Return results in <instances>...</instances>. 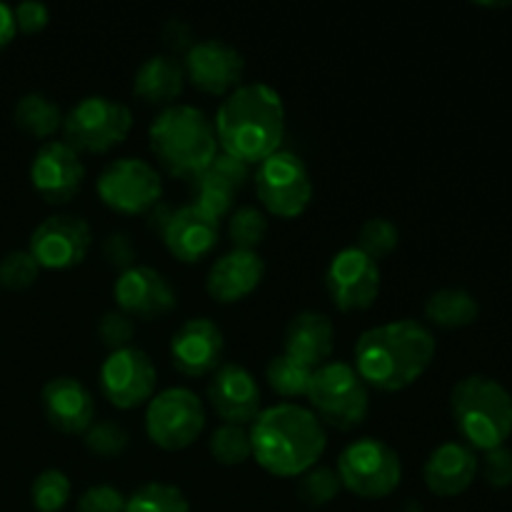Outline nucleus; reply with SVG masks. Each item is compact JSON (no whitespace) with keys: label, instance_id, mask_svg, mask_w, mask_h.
Here are the masks:
<instances>
[{"label":"nucleus","instance_id":"obj_40","mask_svg":"<svg viewBox=\"0 0 512 512\" xmlns=\"http://www.w3.org/2000/svg\"><path fill=\"white\" fill-rule=\"evenodd\" d=\"M103 258L105 263L120 268V273L128 268H133L135 258H138V250H135L133 240L125 233H110L103 243Z\"/></svg>","mask_w":512,"mask_h":512},{"label":"nucleus","instance_id":"obj_39","mask_svg":"<svg viewBox=\"0 0 512 512\" xmlns=\"http://www.w3.org/2000/svg\"><path fill=\"white\" fill-rule=\"evenodd\" d=\"M125 495L113 485H93L78 500V512H125Z\"/></svg>","mask_w":512,"mask_h":512},{"label":"nucleus","instance_id":"obj_24","mask_svg":"<svg viewBox=\"0 0 512 512\" xmlns=\"http://www.w3.org/2000/svg\"><path fill=\"white\" fill-rule=\"evenodd\" d=\"M335 345L333 320L318 310H303L293 315L285 328V355L295 358L308 368H320L328 363Z\"/></svg>","mask_w":512,"mask_h":512},{"label":"nucleus","instance_id":"obj_10","mask_svg":"<svg viewBox=\"0 0 512 512\" xmlns=\"http://www.w3.org/2000/svg\"><path fill=\"white\" fill-rule=\"evenodd\" d=\"M205 428L203 400L190 388H168L153 395L145 410L148 438L163 450H183Z\"/></svg>","mask_w":512,"mask_h":512},{"label":"nucleus","instance_id":"obj_27","mask_svg":"<svg viewBox=\"0 0 512 512\" xmlns=\"http://www.w3.org/2000/svg\"><path fill=\"white\" fill-rule=\"evenodd\" d=\"M13 118L15 125L28 135L50 138L63 125V110L50 95L33 90V93L20 95L18 103H15Z\"/></svg>","mask_w":512,"mask_h":512},{"label":"nucleus","instance_id":"obj_44","mask_svg":"<svg viewBox=\"0 0 512 512\" xmlns=\"http://www.w3.org/2000/svg\"><path fill=\"white\" fill-rule=\"evenodd\" d=\"M15 15H13V8H10L8 3H3V0H0V50L5 48V45L10 43V40H13V35H15Z\"/></svg>","mask_w":512,"mask_h":512},{"label":"nucleus","instance_id":"obj_36","mask_svg":"<svg viewBox=\"0 0 512 512\" xmlns=\"http://www.w3.org/2000/svg\"><path fill=\"white\" fill-rule=\"evenodd\" d=\"M128 430L118 423V420H93L88 430H85V445L90 453L103 455V458H113L120 455L128 445Z\"/></svg>","mask_w":512,"mask_h":512},{"label":"nucleus","instance_id":"obj_34","mask_svg":"<svg viewBox=\"0 0 512 512\" xmlns=\"http://www.w3.org/2000/svg\"><path fill=\"white\" fill-rule=\"evenodd\" d=\"M400 243V230L398 225L390 218H370L360 225L358 233V245L355 248L363 250L368 258H373L378 263L380 258H388Z\"/></svg>","mask_w":512,"mask_h":512},{"label":"nucleus","instance_id":"obj_29","mask_svg":"<svg viewBox=\"0 0 512 512\" xmlns=\"http://www.w3.org/2000/svg\"><path fill=\"white\" fill-rule=\"evenodd\" d=\"M265 378L268 385L280 395V398H300V395H308L310 378H313V368L298 363L290 355L280 353L273 355L265 365Z\"/></svg>","mask_w":512,"mask_h":512},{"label":"nucleus","instance_id":"obj_22","mask_svg":"<svg viewBox=\"0 0 512 512\" xmlns=\"http://www.w3.org/2000/svg\"><path fill=\"white\" fill-rule=\"evenodd\" d=\"M475 475H478V458L470 445L458 443V440H448V443L438 445L425 460L423 478L425 485L438 498H455L463 495L465 490L473 485Z\"/></svg>","mask_w":512,"mask_h":512},{"label":"nucleus","instance_id":"obj_37","mask_svg":"<svg viewBox=\"0 0 512 512\" xmlns=\"http://www.w3.org/2000/svg\"><path fill=\"white\" fill-rule=\"evenodd\" d=\"M40 265L30 250H10L0 258V283L5 288L23 290L38 280Z\"/></svg>","mask_w":512,"mask_h":512},{"label":"nucleus","instance_id":"obj_42","mask_svg":"<svg viewBox=\"0 0 512 512\" xmlns=\"http://www.w3.org/2000/svg\"><path fill=\"white\" fill-rule=\"evenodd\" d=\"M15 15V28H20L23 33H38L48 25L50 10L48 5L40 3V0H23L13 8Z\"/></svg>","mask_w":512,"mask_h":512},{"label":"nucleus","instance_id":"obj_25","mask_svg":"<svg viewBox=\"0 0 512 512\" xmlns=\"http://www.w3.org/2000/svg\"><path fill=\"white\" fill-rule=\"evenodd\" d=\"M185 85V68L175 55L168 53H155L148 60L140 63V68L135 70L133 78V90L138 98H143L145 103L153 105H165L168 108L180 93H183Z\"/></svg>","mask_w":512,"mask_h":512},{"label":"nucleus","instance_id":"obj_9","mask_svg":"<svg viewBox=\"0 0 512 512\" xmlns=\"http://www.w3.org/2000/svg\"><path fill=\"white\" fill-rule=\"evenodd\" d=\"M255 193L268 213L278 218H298L313 200L308 165L290 150L268 155L255 170Z\"/></svg>","mask_w":512,"mask_h":512},{"label":"nucleus","instance_id":"obj_5","mask_svg":"<svg viewBox=\"0 0 512 512\" xmlns=\"http://www.w3.org/2000/svg\"><path fill=\"white\" fill-rule=\"evenodd\" d=\"M450 408L465 445L495 450L512 435V395L495 378L468 375L450 393Z\"/></svg>","mask_w":512,"mask_h":512},{"label":"nucleus","instance_id":"obj_6","mask_svg":"<svg viewBox=\"0 0 512 512\" xmlns=\"http://www.w3.org/2000/svg\"><path fill=\"white\" fill-rule=\"evenodd\" d=\"M305 398L315 418L330 428H358L368 418L370 388L358 375L355 365L345 360H328L315 368Z\"/></svg>","mask_w":512,"mask_h":512},{"label":"nucleus","instance_id":"obj_20","mask_svg":"<svg viewBox=\"0 0 512 512\" xmlns=\"http://www.w3.org/2000/svg\"><path fill=\"white\" fill-rule=\"evenodd\" d=\"M163 240L170 253L183 263H195L205 255L213 253L220 238V220L215 215L205 213L198 205L188 203L170 210L168 220L163 225Z\"/></svg>","mask_w":512,"mask_h":512},{"label":"nucleus","instance_id":"obj_38","mask_svg":"<svg viewBox=\"0 0 512 512\" xmlns=\"http://www.w3.org/2000/svg\"><path fill=\"white\" fill-rule=\"evenodd\" d=\"M98 338L110 350L128 348L130 340L135 338V318H130L123 310H108L98 323Z\"/></svg>","mask_w":512,"mask_h":512},{"label":"nucleus","instance_id":"obj_8","mask_svg":"<svg viewBox=\"0 0 512 512\" xmlns=\"http://www.w3.org/2000/svg\"><path fill=\"white\" fill-rule=\"evenodd\" d=\"M133 128V113L120 100L108 95H85L63 118L65 143L75 150L105 153L128 138Z\"/></svg>","mask_w":512,"mask_h":512},{"label":"nucleus","instance_id":"obj_7","mask_svg":"<svg viewBox=\"0 0 512 512\" xmlns=\"http://www.w3.org/2000/svg\"><path fill=\"white\" fill-rule=\"evenodd\" d=\"M338 478L345 490L363 500H380L395 493L403 480V463L393 445L380 438H358L345 445L338 458Z\"/></svg>","mask_w":512,"mask_h":512},{"label":"nucleus","instance_id":"obj_43","mask_svg":"<svg viewBox=\"0 0 512 512\" xmlns=\"http://www.w3.org/2000/svg\"><path fill=\"white\" fill-rule=\"evenodd\" d=\"M210 168H213L215 173L220 175V178L228 180V183L233 185L235 190L243 188L245 180L250 178V165L243 163V160L233 158V155L223 153V150H218V155H215V158H213Z\"/></svg>","mask_w":512,"mask_h":512},{"label":"nucleus","instance_id":"obj_12","mask_svg":"<svg viewBox=\"0 0 512 512\" xmlns=\"http://www.w3.org/2000/svg\"><path fill=\"white\" fill-rule=\"evenodd\" d=\"M98 380L103 395L115 408L133 410L150 403L158 385V370L145 350L128 345V348L110 350L100 365Z\"/></svg>","mask_w":512,"mask_h":512},{"label":"nucleus","instance_id":"obj_26","mask_svg":"<svg viewBox=\"0 0 512 512\" xmlns=\"http://www.w3.org/2000/svg\"><path fill=\"white\" fill-rule=\"evenodd\" d=\"M480 315L478 298L463 288H440L425 300V318L440 328H465Z\"/></svg>","mask_w":512,"mask_h":512},{"label":"nucleus","instance_id":"obj_13","mask_svg":"<svg viewBox=\"0 0 512 512\" xmlns=\"http://www.w3.org/2000/svg\"><path fill=\"white\" fill-rule=\"evenodd\" d=\"M325 288L335 308L345 313L368 310L380 295V268L355 245L338 250L325 270Z\"/></svg>","mask_w":512,"mask_h":512},{"label":"nucleus","instance_id":"obj_41","mask_svg":"<svg viewBox=\"0 0 512 512\" xmlns=\"http://www.w3.org/2000/svg\"><path fill=\"white\" fill-rule=\"evenodd\" d=\"M485 480L493 488L512 485V450L505 448V445L488 450V455H485Z\"/></svg>","mask_w":512,"mask_h":512},{"label":"nucleus","instance_id":"obj_16","mask_svg":"<svg viewBox=\"0 0 512 512\" xmlns=\"http://www.w3.org/2000/svg\"><path fill=\"white\" fill-rule=\"evenodd\" d=\"M30 180L48 203H68L83 185L85 165L73 145L65 140H48L35 150Z\"/></svg>","mask_w":512,"mask_h":512},{"label":"nucleus","instance_id":"obj_28","mask_svg":"<svg viewBox=\"0 0 512 512\" xmlns=\"http://www.w3.org/2000/svg\"><path fill=\"white\" fill-rule=\"evenodd\" d=\"M190 188H193V205L203 208L205 213L215 215L218 220L223 218V215L233 213V200L238 190H235L228 180L220 178L210 165L203 173L190 178Z\"/></svg>","mask_w":512,"mask_h":512},{"label":"nucleus","instance_id":"obj_33","mask_svg":"<svg viewBox=\"0 0 512 512\" xmlns=\"http://www.w3.org/2000/svg\"><path fill=\"white\" fill-rule=\"evenodd\" d=\"M70 493H73L70 478L58 468H48L35 475L33 488H30V498L40 512H60L68 505Z\"/></svg>","mask_w":512,"mask_h":512},{"label":"nucleus","instance_id":"obj_11","mask_svg":"<svg viewBox=\"0 0 512 512\" xmlns=\"http://www.w3.org/2000/svg\"><path fill=\"white\" fill-rule=\"evenodd\" d=\"M98 195L118 213H148L160 203L163 180L155 165L143 158H118L98 175Z\"/></svg>","mask_w":512,"mask_h":512},{"label":"nucleus","instance_id":"obj_17","mask_svg":"<svg viewBox=\"0 0 512 512\" xmlns=\"http://www.w3.org/2000/svg\"><path fill=\"white\" fill-rule=\"evenodd\" d=\"M113 295L118 300V310L140 320L163 318L178 303V295H175L170 280L160 270L140 263L118 275Z\"/></svg>","mask_w":512,"mask_h":512},{"label":"nucleus","instance_id":"obj_3","mask_svg":"<svg viewBox=\"0 0 512 512\" xmlns=\"http://www.w3.org/2000/svg\"><path fill=\"white\" fill-rule=\"evenodd\" d=\"M248 433L255 460L278 478H300L305 470L315 468L328 445L325 425L313 410L298 403L260 410Z\"/></svg>","mask_w":512,"mask_h":512},{"label":"nucleus","instance_id":"obj_4","mask_svg":"<svg viewBox=\"0 0 512 512\" xmlns=\"http://www.w3.org/2000/svg\"><path fill=\"white\" fill-rule=\"evenodd\" d=\"M150 150L170 175L195 178L218 155V135L208 115L195 105L175 103L160 110L148 128Z\"/></svg>","mask_w":512,"mask_h":512},{"label":"nucleus","instance_id":"obj_32","mask_svg":"<svg viewBox=\"0 0 512 512\" xmlns=\"http://www.w3.org/2000/svg\"><path fill=\"white\" fill-rule=\"evenodd\" d=\"M228 235L235 248L255 250L263 243L265 235H268V218L255 205H240V208L230 213Z\"/></svg>","mask_w":512,"mask_h":512},{"label":"nucleus","instance_id":"obj_1","mask_svg":"<svg viewBox=\"0 0 512 512\" xmlns=\"http://www.w3.org/2000/svg\"><path fill=\"white\" fill-rule=\"evenodd\" d=\"M435 360V335L413 318L365 330L355 343V370L368 388L395 393L425 375Z\"/></svg>","mask_w":512,"mask_h":512},{"label":"nucleus","instance_id":"obj_31","mask_svg":"<svg viewBox=\"0 0 512 512\" xmlns=\"http://www.w3.org/2000/svg\"><path fill=\"white\" fill-rule=\"evenodd\" d=\"M210 455L223 465H240L253 455L250 448V433L245 425H230L223 423L220 428L213 430L208 440Z\"/></svg>","mask_w":512,"mask_h":512},{"label":"nucleus","instance_id":"obj_18","mask_svg":"<svg viewBox=\"0 0 512 512\" xmlns=\"http://www.w3.org/2000/svg\"><path fill=\"white\" fill-rule=\"evenodd\" d=\"M208 400L215 415L230 425L253 423L263 410L258 380L240 363H220V368L210 375Z\"/></svg>","mask_w":512,"mask_h":512},{"label":"nucleus","instance_id":"obj_30","mask_svg":"<svg viewBox=\"0 0 512 512\" xmlns=\"http://www.w3.org/2000/svg\"><path fill=\"white\" fill-rule=\"evenodd\" d=\"M125 512H190V503L175 485L148 483L125 500Z\"/></svg>","mask_w":512,"mask_h":512},{"label":"nucleus","instance_id":"obj_19","mask_svg":"<svg viewBox=\"0 0 512 512\" xmlns=\"http://www.w3.org/2000/svg\"><path fill=\"white\" fill-rule=\"evenodd\" d=\"M223 330L210 318H190L175 330L170 340V358L178 373L188 378L213 375L223 363Z\"/></svg>","mask_w":512,"mask_h":512},{"label":"nucleus","instance_id":"obj_15","mask_svg":"<svg viewBox=\"0 0 512 512\" xmlns=\"http://www.w3.org/2000/svg\"><path fill=\"white\" fill-rule=\"evenodd\" d=\"M183 68L195 88L205 90V93L228 95L243 80L245 58L228 40L205 38L188 45Z\"/></svg>","mask_w":512,"mask_h":512},{"label":"nucleus","instance_id":"obj_35","mask_svg":"<svg viewBox=\"0 0 512 512\" xmlns=\"http://www.w3.org/2000/svg\"><path fill=\"white\" fill-rule=\"evenodd\" d=\"M340 488H343V483H340L338 473L325 468V465H315L298 478V498L310 508L328 505L330 500L338 498Z\"/></svg>","mask_w":512,"mask_h":512},{"label":"nucleus","instance_id":"obj_21","mask_svg":"<svg viewBox=\"0 0 512 512\" xmlns=\"http://www.w3.org/2000/svg\"><path fill=\"white\" fill-rule=\"evenodd\" d=\"M40 400H43L48 423L58 428L60 433H85L93 425L95 398L78 378H70V375L50 378L43 385Z\"/></svg>","mask_w":512,"mask_h":512},{"label":"nucleus","instance_id":"obj_2","mask_svg":"<svg viewBox=\"0 0 512 512\" xmlns=\"http://www.w3.org/2000/svg\"><path fill=\"white\" fill-rule=\"evenodd\" d=\"M215 135L223 153L243 163H263L285 138V105L273 85L255 80L230 90L215 113Z\"/></svg>","mask_w":512,"mask_h":512},{"label":"nucleus","instance_id":"obj_23","mask_svg":"<svg viewBox=\"0 0 512 512\" xmlns=\"http://www.w3.org/2000/svg\"><path fill=\"white\" fill-rule=\"evenodd\" d=\"M263 275L265 260L255 250L233 248L210 265L205 285L218 303H238L263 283Z\"/></svg>","mask_w":512,"mask_h":512},{"label":"nucleus","instance_id":"obj_14","mask_svg":"<svg viewBox=\"0 0 512 512\" xmlns=\"http://www.w3.org/2000/svg\"><path fill=\"white\" fill-rule=\"evenodd\" d=\"M93 245L88 220L80 215L55 213L48 215L30 235V253L40 268L68 270L83 263Z\"/></svg>","mask_w":512,"mask_h":512}]
</instances>
